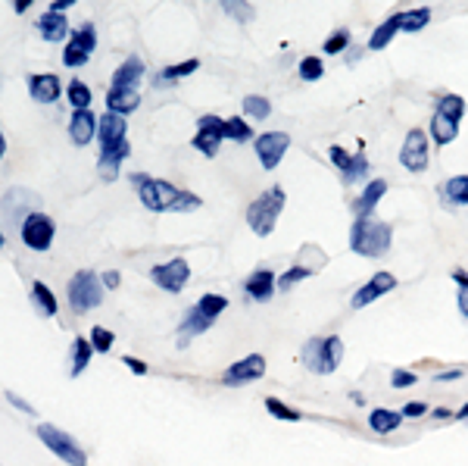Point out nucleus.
<instances>
[{
  "instance_id": "1",
  "label": "nucleus",
  "mask_w": 468,
  "mask_h": 466,
  "mask_svg": "<svg viewBox=\"0 0 468 466\" xmlns=\"http://www.w3.org/2000/svg\"><path fill=\"white\" fill-rule=\"evenodd\" d=\"M137 182V192H141V201L147 210H154V213H166V210H172V213H190V210L200 207V198L190 192H181V188L169 185V182L163 179H144V175H135Z\"/></svg>"
},
{
  "instance_id": "2",
  "label": "nucleus",
  "mask_w": 468,
  "mask_h": 466,
  "mask_svg": "<svg viewBox=\"0 0 468 466\" xmlns=\"http://www.w3.org/2000/svg\"><path fill=\"white\" fill-rule=\"evenodd\" d=\"M393 232L378 216H356L350 229V247L359 257H384L391 251Z\"/></svg>"
},
{
  "instance_id": "3",
  "label": "nucleus",
  "mask_w": 468,
  "mask_h": 466,
  "mask_svg": "<svg viewBox=\"0 0 468 466\" xmlns=\"http://www.w3.org/2000/svg\"><path fill=\"white\" fill-rule=\"evenodd\" d=\"M281 210H285V188L281 185H272L269 192H262L260 198L247 207V222L260 238H266L269 232L275 229L278 222Z\"/></svg>"
},
{
  "instance_id": "4",
  "label": "nucleus",
  "mask_w": 468,
  "mask_h": 466,
  "mask_svg": "<svg viewBox=\"0 0 468 466\" xmlns=\"http://www.w3.org/2000/svg\"><path fill=\"white\" fill-rule=\"evenodd\" d=\"M344 360V341L338 335H328V338H309L306 347H303V363L306 370L319 372V376H328L334 372Z\"/></svg>"
},
{
  "instance_id": "5",
  "label": "nucleus",
  "mask_w": 468,
  "mask_h": 466,
  "mask_svg": "<svg viewBox=\"0 0 468 466\" xmlns=\"http://www.w3.org/2000/svg\"><path fill=\"white\" fill-rule=\"evenodd\" d=\"M69 307L75 313H88V310H94L97 304L103 300V282L97 279L91 269H82V273H75L72 275V282H69Z\"/></svg>"
},
{
  "instance_id": "6",
  "label": "nucleus",
  "mask_w": 468,
  "mask_h": 466,
  "mask_svg": "<svg viewBox=\"0 0 468 466\" xmlns=\"http://www.w3.org/2000/svg\"><path fill=\"white\" fill-rule=\"evenodd\" d=\"M35 432H38V438L48 444V451H54V454L63 463H69V466H88V457H84L82 444H78L72 435H66L63 429H57V426H50V423H41Z\"/></svg>"
},
{
  "instance_id": "7",
  "label": "nucleus",
  "mask_w": 468,
  "mask_h": 466,
  "mask_svg": "<svg viewBox=\"0 0 468 466\" xmlns=\"http://www.w3.org/2000/svg\"><path fill=\"white\" fill-rule=\"evenodd\" d=\"M54 220L44 213H29L22 220V229H19V235H22V241L31 247V251H48L50 245H54Z\"/></svg>"
},
{
  "instance_id": "8",
  "label": "nucleus",
  "mask_w": 468,
  "mask_h": 466,
  "mask_svg": "<svg viewBox=\"0 0 468 466\" xmlns=\"http://www.w3.org/2000/svg\"><path fill=\"white\" fill-rule=\"evenodd\" d=\"M428 160H431V150H428V135L425 129H410L400 150V163H403L410 173H425Z\"/></svg>"
},
{
  "instance_id": "9",
  "label": "nucleus",
  "mask_w": 468,
  "mask_h": 466,
  "mask_svg": "<svg viewBox=\"0 0 468 466\" xmlns=\"http://www.w3.org/2000/svg\"><path fill=\"white\" fill-rule=\"evenodd\" d=\"M94 48H97V31L91 22H84L82 29L69 35V44H66V50H63V63L66 67H84Z\"/></svg>"
},
{
  "instance_id": "10",
  "label": "nucleus",
  "mask_w": 468,
  "mask_h": 466,
  "mask_svg": "<svg viewBox=\"0 0 468 466\" xmlns=\"http://www.w3.org/2000/svg\"><path fill=\"white\" fill-rule=\"evenodd\" d=\"M287 150H291V135L287 132H266L256 138V157H260L262 169H269V173L285 160Z\"/></svg>"
},
{
  "instance_id": "11",
  "label": "nucleus",
  "mask_w": 468,
  "mask_h": 466,
  "mask_svg": "<svg viewBox=\"0 0 468 466\" xmlns=\"http://www.w3.org/2000/svg\"><path fill=\"white\" fill-rule=\"evenodd\" d=\"M222 138H225V120L219 116H200L197 120V135H194V148L203 150L207 157H216L222 148Z\"/></svg>"
},
{
  "instance_id": "12",
  "label": "nucleus",
  "mask_w": 468,
  "mask_h": 466,
  "mask_svg": "<svg viewBox=\"0 0 468 466\" xmlns=\"http://www.w3.org/2000/svg\"><path fill=\"white\" fill-rule=\"evenodd\" d=\"M266 376V357L262 354H247L243 360H237L234 366H228L225 376H222V385H247L256 382V379Z\"/></svg>"
},
{
  "instance_id": "13",
  "label": "nucleus",
  "mask_w": 468,
  "mask_h": 466,
  "mask_svg": "<svg viewBox=\"0 0 468 466\" xmlns=\"http://www.w3.org/2000/svg\"><path fill=\"white\" fill-rule=\"evenodd\" d=\"M150 279H154L160 288H166L169 294H178L184 285H188V279H190V266L184 264L181 257H175V260H169V264H160V266L150 269Z\"/></svg>"
},
{
  "instance_id": "14",
  "label": "nucleus",
  "mask_w": 468,
  "mask_h": 466,
  "mask_svg": "<svg viewBox=\"0 0 468 466\" xmlns=\"http://www.w3.org/2000/svg\"><path fill=\"white\" fill-rule=\"evenodd\" d=\"M397 288V279H393V273H375L372 279L366 282V285L359 288V291L353 294V310H362V307H368L372 300H378L381 294H387V291H393Z\"/></svg>"
},
{
  "instance_id": "15",
  "label": "nucleus",
  "mask_w": 468,
  "mask_h": 466,
  "mask_svg": "<svg viewBox=\"0 0 468 466\" xmlns=\"http://www.w3.org/2000/svg\"><path fill=\"white\" fill-rule=\"evenodd\" d=\"M97 122H101V120H97L91 110H75V113H72V120H69V138L78 144V148H84V144L94 141Z\"/></svg>"
},
{
  "instance_id": "16",
  "label": "nucleus",
  "mask_w": 468,
  "mask_h": 466,
  "mask_svg": "<svg viewBox=\"0 0 468 466\" xmlns=\"http://www.w3.org/2000/svg\"><path fill=\"white\" fill-rule=\"evenodd\" d=\"M131 154V144L128 141H119V144H110V148H101V160H97V169H101L103 179H116L119 175V166L122 160Z\"/></svg>"
},
{
  "instance_id": "17",
  "label": "nucleus",
  "mask_w": 468,
  "mask_h": 466,
  "mask_svg": "<svg viewBox=\"0 0 468 466\" xmlns=\"http://www.w3.org/2000/svg\"><path fill=\"white\" fill-rule=\"evenodd\" d=\"M275 288H278V282H275L272 269H256V273L243 282V291H247L253 300H272Z\"/></svg>"
},
{
  "instance_id": "18",
  "label": "nucleus",
  "mask_w": 468,
  "mask_h": 466,
  "mask_svg": "<svg viewBox=\"0 0 468 466\" xmlns=\"http://www.w3.org/2000/svg\"><path fill=\"white\" fill-rule=\"evenodd\" d=\"M29 91H31V97H35V101L54 103V101H59V91H63V85H59L57 76L44 72V76H31L29 78Z\"/></svg>"
},
{
  "instance_id": "19",
  "label": "nucleus",
  "mask_w": 468,
  "mask_h": 466,
  "mask_svg": "<svg viewBox=\"0 0 468 466\" xmlns=\"http://www.w3.org/2000/svg\"><path fill=\"white\" fill-rule=\"evenodd\" d=\"M97 141H101V148L125 141V116H116V113L101 116V122H97Z\"/></svg>"
},
{
  "instance_id": "20",
  "label": "nucleus",
  "mask_w": 468,
  "mask_h": 466,
  "mask_svg": "<svg viewBox=\"0 0 468 466\" xmlns=\"http://www.w3.org/2000/svg\"><path fill=\"white\" fill-rule=\"evenodd\" d=\"M387 194V182L384 179H372L366 185V192H362V198L353 203L356 216H375V207H378V201Z\"/></svg>"
},
{
  "instance_id": "21",
  "label": "nucleus",
  "mask_w": 468,
  "mask_h": 466,
  "mask_svg": "<svg viewBox=\"0 0 468 466\" xmlns=\"http://www.w3.org/2000/svg\"><path fill=\"white\" fill-rule=\"evenodd\" d=\"M144 78V63L137 60V57H128V60L122 63V67L116 69L113 76V88L119 91H135V85Z\"/></svg>"
},
{
  "instance_id": "22",
  "label": "nucleus",
  "mask_w": 468,
  "mask_h": 466,
  "mask_svg": "<svg viewBox=\"0 0 468 466\" xmlns=\"http://www.w3.org/2000/svg\"><path fill=\"white\" fill-rule=\"evenodd\" d=\"M400 423H403V413L400 410H387V407H375L368 413V429L378 432V435H387V432H397Z\"/></svg>"
},
{
  "instance_id": "23",
  "label": "nucleus",
  "mask_w": 468,
  "mask_h": 466,
  "mask_svg": "<svg viewBox=\"0 0 468 466\" xmlns=\"http://www.w3.org/2000/svg\"><path fill=\"white\" fill-rule=\"evenodd\" d=\"M38 31H41L44 41H63L66 35H69V22H66L59 13H44L41 19H38Z\"/></svg>"
},
{
  "instance_id": "24",
  "label": "nucleus",
  "mask_w": 468,
  "mask_h": 466,
  "mask_svg": "<svg viewBox=\"0 0 468 466\" xmlns=\"http://www.w3.org/2000/svg\"><path fill=\"white\" fill-rule=\"evenodd\" d=\"M213 323H216V319H209L207 313H200V310H197V307H194V310H190L188 317H184V323H181V335H178V345L184 347L190 338H194V335H203V332H207Z\"/></svg>"
},
{
  "instance_id": "25",
  "label": "nucleus",
  "mask_w": 468,
  "mask_h": 466,
  "mask_svg": "<svg viewBox=\"0 0 468 466\" xmlns=\"http://www.w3.org/2000/svg\"><path fill=\"white\" fill-rule=\"evenodd\" d=\"M437 192H440V198H444L446 203H453V207H465L468 203V175H453V179H446Z\"/></svg>"
},
{
  "instance_id": "26",
  "label": "nucleus",
  "mask_w": 468,
  "mask_h": 466,
  "mask_svg": "<svg viewBox=\"0 0 468 466\" xmlns=\"http://www.w3.org/2000/svg\"><path fill=\"white\" fill-rule=\"evenodd\" d=\"M397 31H400V13H393V16H387L384 22L372 31V38H368V50H384L387 44L393 41Z\"/></svg>"
},
{
  "instance_id": "27",
  "label": "nucleus",
  "mask_w": 468,
  "mask_h": 466,
  "mask_svg": "<svg viewBox=\"0 0 468 466\" xmlns=\"http://www.w3.org/2000/svg\"><path fill=\"white\" fill-rule=\"evenodd\" d=\"M137 103H141L137 91L110 88V94H107V110L110 113H116V116H125V113H131V110H137Z\"/></svg>"
},
{
  "instance_id": "28",
  "label": "nucleus",
  "mask_w": 468,
  "mask_h": 466,
  "mask_svg": "<svg viewBox=\"0 0 468 466\" xmlns=\"http://www.w3.org/2000/svg\"><path fill=\"white\" fill-rule=\"evenodd\" d=\"M456 135H459V122H453V120H446V116L434 113V120H431V138L440 144V148H444V144H450V141H456Z\"/></svg>"
},
{
  "instance_id": "29",
  "label": "nucleus",
  "mask_w": 468,
  "mask_h": 466,
  "mask_svg": "<svg viewBox=\"0 0 468 466\" xmlns=\"http://www.w3.org/2000/svg\"><path fill=\"white\" fill-rule=\"evenodd\" d=\"M91 354H94V347H91L88 338H75L72 341V366H69V376H82L84 366H88Z\"/></svg>"
},
{
  "instance_id": "30",
  "label": "nucleus",
  "mask_w": 468,
  "mask_h": 466,
  "mask_svg": "<svg viewBox=\"0 0 468 466\" xmlns=\"http://www.w3.org/2000/svg\"><path fill=\"white\" fill-rule=\"evenodd\" d=\"M368 169H372V166H368V157L366 154H353L350 163L340 169V179H344V185H356L359 179H366Z\"/></svg>"
},
{
  "instance_id": "31",
  "label": "nucleus",
  "mask_w": 468,
  "mask_h": 466,
  "mask_svg": "<svg viewBox=\"0 0 468 466\" xmlns=\"http://www.w3.org/2000/svg\"><path fill=\"white\" fill-rule=\"evenodd\" d=\"M428 22H431V10H428V6L400 13V31H421Z\"/></svg>"
},
{
  "instance_id": "32",
  "label": "nucleus",
  "mask_w": 468,
  "mask_h": 466,
  "mask_svg": "<svg viewBox=\"0 0 468 466\" xmlns=\"http://www.w3.org/2000/svg\"><path fill=\"white\" fill-rule=\"evenodd\" d=\"M31 298H35V307L44 313V317H54L57 313V298L44 282H35V285H31Z\"/></svg>"
},
{
  "instance_id": "33",
  "label": "nucleus",
  "mask_w": 468,
  "mask_h": 466,
  "mask_svg": "<svg viewBox=\"0 0 468 466\" xmlns=\"http://www.w3.org/2000/svg\"><path fill=\"white\" fill-rule=\"evenodd\" d=\"M437 113L446 116V120H453V122H459L463 120V113H465V101L459 94H444L437 101Z\"/></svg>"
},
{
  "instance_id": "34",
  "label": "nucleus",
  "mask_w": 468,
  "mask_h": 466,
  "mask_svg": "<svg viewBox=\"0 0 468 466\" xmlns=\"http://www.w3.org/2000/svg\"><path fill=\"white\" fill-rule=\"evenodd\" d=\"M266 410L272 413L275 419H285V423H296V419H303V413L296 410V407H287L281 398H266Z\"/></svg>"
},
{
  "instance_id": "35",
  "label": "nucleus",
  "mask_w": 468,
  "mask_h": 466,
  "mask_svg": "<svg viewBox=\"0 0 468 466\" xmlns=\"http://www.w3.org/2000/svg\"><path fill=\"white\" fill-rule=\"evenodd\" d=\"M241 103H243V113L253 116V120H269V113H272V103H269L266 97H260V94L243 97Z\"/></svg>"
},
{
  "instance_id": "36",
  "label": "nucleus",
  "mask_w": 468,
  "mask_h": 466,
  "mask_svg": "<svg viewBox=\"0 0 468 466\" xmlns=\"http://www.w3.org/2000/svg\"><path fill=\"white\" fill-rule=\"evenodd\" d=\"M225 307H228V298H225V294H203L200 304H197V310L207 313L209 319H216L222 310H225Z\"/></svg>"
},
{
  "instance_id": "37",
  "label": "nucleus",
  "mask_w": 468,
  "mask_h": 466,
  "mask_svg": "<svg viewBox=\"0 0 468 466\" xmlns=\"http://www.w3.org/2000/svg\"><path fill=\"white\" fill-rule=\"evenodd\" d=\"M322 76H325V63H322L319 57H303L300 60V78L303 82H319Z\"/></svg>"
},
{
  "instance_id": "38",
  "label": "nucleus",
  "mask_w": 468,
  "mask_h": 466,
  "mask_svg": "<svg viewBox=\"0 0 468 466\" xmlns=\"http://www.w3.org/2000/svg\"><path fill=\"white\" fill-rule=\"evenodd\" d=\"M91 347H94L97 354H110L113 351V341H116V335L110 332V329H101V326H94V329H91Z\"/></svg>"
},
{
  "instance_id": "39",
  "label": "nucleus",
  "mask_w": 468,
  "mask_h": 466,
  "mask_svg": "<svg viewBox=\"0 0 468 466\" xmlns=\"http://www.w3.org/2000/svg\"><path fill=\"white\" fill-rule=\"evenodd\" d=\"M347 44H350V31L347 29H334L331 35L325 38V44H322V50H325V54H340V50H347Z\"/></svg>"
},
{
  "instance_id": "40",
  "label": "nucleus",
  "mask_w": 468,
  "mask_h": 466,
  "mask_svg": "<svg viewBox=\"0 0 468 466\" xmlns=\"http://www.w3.org/2000/svg\"><path fill=\"white\" fill-rule=\"evenodd\" d=\"M197 69H200V60H184V63H175V67H166V69H163V82H175V78L194 76Z\"/></svg>"
},
{
  "instance_id": "41",
  "label": "nucleus",
  "mask_w": 468,
  "mask_h": 466,
  "mask_svg": "<svg viewBox=\"0 0 468 466\" xmlns=\"http://www.w3.org/2000/svg\"><path fill=\"white\" fill-rule=\"evenodd\" d=\"M225 138H232V141H250L253 129H250L241 116H234V120H225Z\"/></svg>"
},
{
  "instance_id": "42",
  "label": "nucleus",
  "mask_w": 468,
  "mask_h": 466,
  "mask_svg": "<svg viewBox=\"0 0 468 466\" xmlns=\"http://www.w3.org/2000/svg\"><path fill=\"white\" fill-rule=\"evenodd\" d=\"M69 103L75 110H88V103H91V88L84 82H72L69 85Z\"/></svg>"
},
{
  "instance_id": "43",
  "label": "nucleus",
  "mask_w": 468,
  "mask_h": 466,
  "mask_svg": "<svg viewBox=\"0 0 468 466\" xmlns=\"http://www.w3.org/2000/svg\"><path fill=\"white\" fill-rule=\"evenodd\" d=\"M309 275H313V269H309V266H291L278 279V288H281V291H287V288L296 285V282H303V279H309Z\"/></svg>"
},
{
  "instance_id": "44",
  "label": "nucleus",
  "mask_w": 468,
  "mask_h": 466,
  "mask_svg": "<svg viewBox=\"0 0 468 466\" xmlns=\"http://www.w3.org/2000/svg\"><path fill=\"white\" fill-rule=\"evenodd\" d=\"M415 382H419V376H415L412 370H393L391 372V385H393V389H412Z\"/></svg>"
},
{
  "instance_id": "45",
  "label": "nucleus",
  "mask_w": 468,
  "mask_h": 466,
  "mask_svg": "<svg viewBox=\"0 0 468 466\" xmlns=\"http://www.w3.org/2000/svg\"><path fill=\"white\" fill-rule=\"evenodd\" d=\"M222 6H225V13H232V16L241 19V22H250V19L256 16V10L250 4H243V6L241 4H222Z\"/></svg>"
},
{
  "instance_id": "46",
  "label": "nucleus",
  "mask_w": 468,
  "mask_h": 466,
  "mask_svg": "<svg viewBox=\"0 0 468 466\" xmlns=\"http://www.w3.org/2000/svg\"><path fill=\"white\" fill-rule=\"evenodd\" d=\"M400 413H403V417H412V419H419V417H425V413H428V404H421V400H410V404H406V407H403V410H400Z\"/></svg>"
},
{
  "instance_id": "47",
  "label": "nucleus",
  "mask_w": 468,
  "mask_h": 466,
  "mask_svg": "<svg viewBox=\"0 0 468 466\" xmlns=\"http://www.w3.org/2000/svg\"><path fill=\"white\" fill-rule=\"evenodd\" d=\"M350 157H353V154H347V150H344V148H338V144H334V148H331V163H334V166H338V169H344L347 163H350Z\"/></svg>"
},
{
  "instance_id": "48",
  "label": "nucleus",
  "mask_w": 468,
  "mask_h": 466,
  "mask_svg": "<svg viewBox=\"0 0 468 466\" xmlns=\"http://www.w3.org/2000/svg\"><path fill=\"white\" fill-rule=\"evenodd\" d=\"M6 400H10L13 407H19V410H22V413H29V417H35V407L25 404V400L19 398V395H13V391H6Z\"/></svg>"
},
{
  "instance_id": "49",
  "label": "nucleus",
  "mask_w": 468,
  "mask_h": 466,
  "mask_svg": "<svg viewBox=\"0 0 468 466\" xmlns=\"http://www.w3.org/2000/svg\"><path fill=\"white\" fill-rule=\"evenodd\" d=\"M125 360V366H128L131 372H137V376H147V363L144 360H137V357H122Z\"/></svg>"
},
{
  "instance_id": "50",
  "label": "nucleus",
  "mask_w": 468,
  "mask_h": 466,
  "mask_svg": "<svg viewBox=\"0 0 468 466\" xmlns=\"http://www.w3.org/2000/svg\"><path fill=\"white\" fill-rule=\"evenodd\" d=\"M459 376H465V372L463 370H446V372H437L434 379H437V382H456Z\"/></svg>"
},
{
  "instance_id": "51",
  "label": "nucleus",
  "mask_w": 468,
  "mask_h": 466,
  "mask_svg": "<svg viewBox=\"0 0 468 466\" xmlns=\"http://www.w3.org/2000/svg\"><path fill=\"white\" fill-rule=\"evenodd\" d=\"M119 282H122V275H119L116 269H110V273H103V288H119Z\"/></svg>"
},
{
  "instance_id": "52",
  "label": "nucleus",
  "mask_w": 468,
  "mask_h": 466,
  "mask_svg": "<svg viewBox=\"0 0 468 466\" xmlns=\"http://www.w3.org/2000/svg\"><path fill=\"white\" fill-rule=\"evenodd\" d=\"M459 313L468 319V288H459Z\"/></svg>"
},
{
  "instance_id": "53",
  "label": "nucleus",
  "mask_w": 468,
  "mask_h": 466,
  "mask_svg": "<svg viewBox=\"0 0 468 466\" xmlns=\"http://www.w3.org/2000/svg\"><path fill=\"white\" fill-rule=\"evenodd\" d=\"M453 279L459 282V288H468V273H465V269H453Z\"/></svg>"
},
{
  "instance_id": "54",
  "label": "nucleus",
  "mask_w": 468,
  "mask_h": 466,
  "mask_svg": "<svg viewBox=\"0 0 468 466\" xmlns=\"http://www.w3.org/2000/svg\"><path fill=\"white\" fill-rule=\"evenodd\" d=\"M434 417H437V419H450V417H453V413H450V410H446V407H437V410H434Z\"/></svg>"
},
{
  "instance_id": "55",
  "label": "nucleus",
  "mask_w": 468,
  "mask_h": 466,
  "mask_svg": "<svg viewBox=\"0 0 468 466\" xmlns=\"http://www.w3.org/2000/svg\"><path fill=\"white\" fill-rule=\"evenodd\" d=\"M456 419H468V404L459 407V410H456Z\"/></svg>"
},
{
  "instance_id": "56",
  "label": "nucleus",
  "mask_w": 468,
  "mask_h": 466,
  "mask_svg": "<svg viewBox=\"0 0 468 466\" xmlns=\"http://www.w3.org/2000/svg\"><path fill=\"white\" fill-rule=\"evenodd\" d=\"M6 154V141H4V135H0V157Z\"/></svg>"
},
{
  "instance_id": "57",
  "label": "nucleus",
  "mask_w": 468,
  "mask_h": 466,
  "mask_svg": "<svg viewBox=\"0 0 468 466\" xmlns=\"http://www.w3.org/2000/svg\"><path fill=\"white\" fill-rule=\"evenodd\" d=\"M0 247H4V232H0Z\"/></svg>"
}]
</instances>
